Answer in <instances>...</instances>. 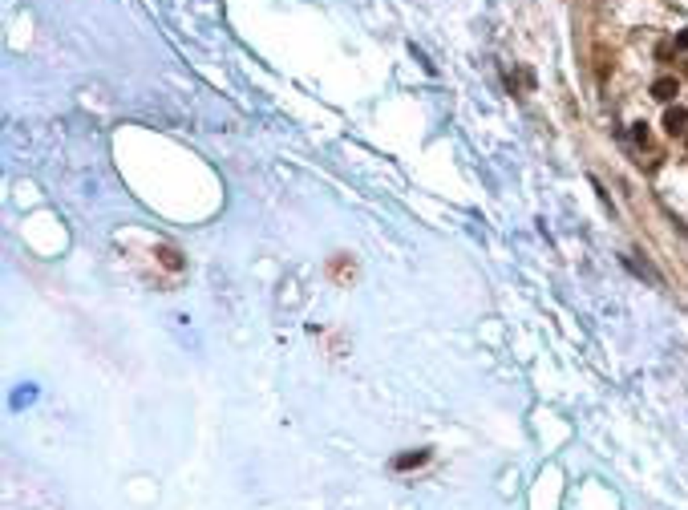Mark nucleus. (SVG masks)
<instances>
[{
  "instance_id": "obj_1",
  "label": "nucleus",
  "mask_w": 688,
  "mask_h": 510,
  "mask_svg": "<svg viewBox=\"0 0 688 510\" xmlns=\"http://www.w3.org/2000/svg\"><path fill=\"white\" fill-rule=\"evenodd\" d=\"M664 134H668V138H684L688 134V110L684 106H668V114H664Z\"/></svg>"
},
{
  "instance_id": "obj_2",
  "label": "nucleus",
  "mask_w": 688,
  "mask_h": 510,
  "mask_svg": "<svg viewBox=\"0 0 688 510\" xmlns=\"http://www.w3.org/2000/svg\"><path fill=\"white\" fill-rule=\"evenodd\" d=\"M676 94H680V85H676V77H660V82L652 85V98H656V101H672V98H676Z\"/></svg>"
},
{
  "instance_id": "obj_3",
  "label": "nucleus",
  "mask_w": 688,
  "mask_h": 510,
  "mask_svg": "<svg viewBox=\"0 0 688 510\" xmlns=\"http://www.w3.org/2000/svg\"><path fill=\"white\" fill-rule=\"evenodd\" d=\"M328 272H332V276H336L340 283H348L352 276H357V267H348V260H344V255H336V260L328 264Z\"/></svg>"
},
{
  "instance_id": "obj_4",
  "label": "nucleus",
  "mask_w": 688,
  "mask_h": 510,
  "mask_svg": "<svg viewBox=\"0 0 688 510\" xmlns=\"http://www.w3.org/2000/svg\"><path fill=\"white\" fill-rule=\"evenodd\" d=\"M426 458H429V450H417V454H405V458H397L393 466H397V470H409V466H421Z\"/></svg>"
},
{
  "instance_id": "obj_5",
  "label": "nucleus",
  "mask_w": 688,
  "mask_h": 510,
  "mask_svg": "<svg viewBox=\"0 0 688 510\" xmlns=\"http://www.w3.org/2000/svg\"><path fill=\"white\" fill-rule=\"evenodd\" d=\"M676 49H688V29H684L680 37H676Z\"/></svg>"
}]
</instances>
